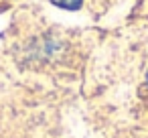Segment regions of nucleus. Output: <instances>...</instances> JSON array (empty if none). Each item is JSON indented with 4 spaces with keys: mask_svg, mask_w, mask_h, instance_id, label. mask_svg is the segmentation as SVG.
<instances>
[{
    "mask_svg": "<svg viewBox=\"0 0 148 138\" xmlns=\"http://www.w3.org/2000/svg\"><path fill=\"white\" fill-rule=\"evenodd\" d=\"M51 2L59 8H65V10H77V8H81L83 0H51Z\"/></svg>",
    "mask_w": 148,
    "mask_h": 138,
    "instance_id": "1",
    "label": "nucleus"
}]
</instances>
